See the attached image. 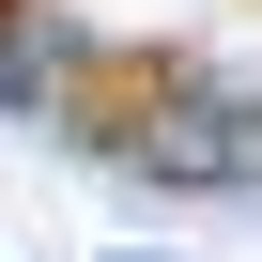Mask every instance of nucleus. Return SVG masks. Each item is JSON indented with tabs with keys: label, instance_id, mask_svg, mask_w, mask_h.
Wrapping results in <instances>:
<instances>
[{
	"label": "nucleus",
	"instance_id": "nucleus-2",
	"mask_svg": "<svg viewBox=\"0 0 262 262\" xmlns=\"http://www.w3.org/2000/svg\"><path fill=\"white\" fill-rule=\"evenodd\" d=\"M0 31H16V0H0Z\"/></svg>",
	"mask_w": 262,
	"mask_h": 262
},
{
	"label": "nucleus",
	"instance_id": "nucleus-1",
	"mask_svg": "<svg viewBox=\"0 0 262 262\" xmlns=\"http://www.w3.org/2000/svg\"><path fill=\"white\" fill-rule=\"evenodd\" d=\"M155 93H170V77H155V62H93V77H77V123H139V108H155Z\"/></svg>",
	"mask_w": 262,
	"mask_h": 262
}]
</instances>
